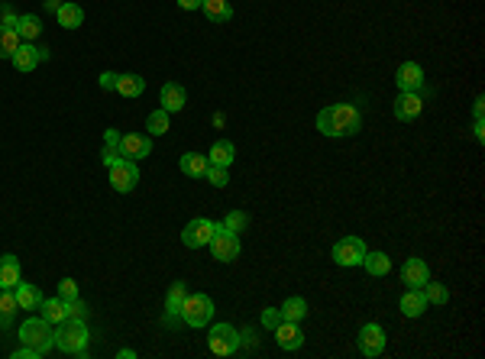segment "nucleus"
Instances as JSON below:
<instances>
[{"mask_svg": "<svg viewBox=\"0 0 485 359\" xmlns=\"http://www.w3.org/2000/svg\"><path fill=\"white\" fill-rule=\"evenodd\" d=\"M317 130L330 140H346L363 130V113L353 104H330L317 113Z\"/></svg>", "mask_w": 485, "mask_h": 359, "instance_id": "nucleus-1", "label": "nucleus"}, {"mask_svg": "<svg viewBox=\"0 0 485 359\" xmlns=\"http://www.w3.org/2000/svg\"><path fill=\"white\" fill-rule=\"evenodd\" d=\"M52 340H56V346H58L62 353H68V356H81V353L88 350V340H91V333H88L85 321L68 317V321H62V324H58V331L52 333Z\"/></svg>", "mask_w": 485, "mask_h": 359, "instance_id": "nucleus-2", "label": "nucleus"}, {"mask_svg": "<svg viewBox=\"0 0 485 359\" xmlns=\"http://www.w3.org/2000/svg\"><path fill=\"white\" fill-rule=\"evenodd\" d=\"M20 340H23V346H33V350H39L43 356L56 346V340H52V324L46 317H26V324L20 327Z\"/></svg>", "mask_w": 485, "mask_h": 359, "instance_id": "nucleus-3", "label": "nucleus"}, {"mask_svg": "<svg viewBox=\"0 0 485 359\" xmlns=\"http://www.w3.org/2000/svg\"><path fill=\"white\" fill-rule=\"evenodd\" d=\"M214 317V301L207 295H188L182 304V321L188 327H207Z\"/></svg>", "mask_w": 485, "mask_h": 359, "instance_id": "nucleus-4", "label": "nucleus"}, {"mask_svg": "<svg viewBox=\"0 0 485 359\" xmlns=\"http://www.w3.org/2000/svg\"><path fill=\"white\" fill-rule=\"evenodd\" d=\"M207 350L214 356H233L239 350V333L233 331V324H214L207 333Z\"/></svg>", "mask_w": 485, "mask_h": 359, "instance_id": "nucleus-5", "label": "nucleus"}, {"mask_svg": "<svg viewBox=\"0 0 485 359\" xmlns=\"http://www.w3.org/2000/svg\"><path fill=\"white\" fill-rule=\"evenodd\" d=\"M211 253H214V259L217 262H233L239 256V239H236V233L233 230H226L224 224H217V230H214V236H211Z\"/></svg>", "mask_w": 485, "mask_h": 359, "instance_id": "nucleus-6", "label": "nucleus"}, {"mask_svg": "<svg viewBox=\"0 0 485 359\" xmlns=\"http://www.w3.org/2000/svg\"><path fill=\"white\" fill-rule=\"evenodd\" d=\"M369 249H366V243L359 236H343V239H337V246H333V262L337 266H343V269H350V266H363V256H366Z\"/></svg>", "mask_w": 485, "mask_h": 359, "instance_id": "nucleus-7", "label": "nucleus"}, {"mask_svg": "<svg viewBox=\"0 0 485 359\" xmlns=\"http://www.w3.org/2000/svg\"><path fill=\"white\" fill-rule=\"evenodd\" d=\"M110 184L113 191H120V194H130V191L140 184V169H136L133 159H120L117 165H110Z\"/></svg>", "mask_w": 485, "mask_h": 359, "instance_id": "nucleus-8", "label": "nucleus"}, {"mask_svg": "<svg viewBox=\"0 0 485 359\" xmlns=\"http://www.w3.org/2000/svg\"><path fill=\"white\" fill-rule=\"evenodd\" d=\"M214 230H217V224H214V220L194 217V220H191V224L182 230V243H184L188 249H201V246H207V243H211Z\"/></svg>", "mask_w": 485, "mask_h": 359, "instance_id": "nucleus-9", "label": "nucleus"}, {"mask_svg": "<svg viewBox=\"0 0 485 359\" xmlns=\"http://www.w3.org/2000/svg\"><path fill=\"white\" fill-rule=\"evenodd\" d=\"M46 58H49V49H46V46L20 43V49L14 52V58H10V62H14V68H16V71H33L36 65L46 62Z\"/></svg>", "mask_w": 485, "mask_h": 359, "instance_id": "nucleus-10", "label": "nucleus"}, {"mask_svg": "<svg viewBox=\"0 0 485 359\" xmlns=\"http://www.w3.org/2000/svg\"><path fill=\"white\" fill-rule=\"evenodd\" d=\"M359 350H363V356L375 359L385 353V331H382L379 324H366L363 331H359Z\"/></svg>", "mask_w": 485, "mask_h": 359, "instance_id": "nucleus-11", "label": "nucleus"}, {"mask_svg": "<svg viewBox=\"0 0 485 359\" xmlns=\"http://www.w3.org/2000/svg\"><path fill=\"white\" fill-rule=\"evenodd\" d=\"M424 110V100L417 91H401L398 100H395V117L401 120V123H414L417 117H421Z\"/></svg>", "mask_w": 485, "mask_h": 359, "instance_id": "nucleus-12", "label": "nucleus"}, {"mask_svg": "<svg viewBox=\"0 0 485 359\" xmlns=\"http://www.w3.org/2000/svg\"><path fill=\"white\" fill-rule=\"evenodd\" d=\"M395 85H398V91H421L424 88V71L417 62H405L398 68V75H395Z\"/></svg>", "mask_w": 485, "mask_h": 359, "instance_id": "nucleus-13", "label": "nucleus"}, {"mask_svg": "<svg viewBox=\"0 0 485 359\" xmlns=\"http://www.w3.org/2000/svg\"><path fill=\"white\" fill-rule=\"evenodd\" d=\"M120 149H123V155L127 159H146L149 152H152V140L142 133H127V136H120Z\"/></svg>", "mask_w": 485, "mask_h": 359, "instance_id": "nucleus-14", "label": "nucleus"}, {"mask_svg": "<svg viewBox=\"0 0 485 359\" xmlns=\"http://www.w3.org/2000/svg\"><path fill=\"white\" fill-rule=\"evenodd\" d=\"M427 279H430V269L424 259H408L401 266V282L408 285V288H421Z\"/></svg>", "mask_w": 485, "mask_h": 359, "instance_id": "nucleus-15", "label": "nucleus"}, {"mask_svg": "<svg viewBox=\"0 0 485 359\" xmlns=\"http://www.w3.org/2000/svg\"><path fill=\"white\" fill-rule=\"evenodd\" d=\"M275 340H278V346L281 350H301V343H304V333H301V327L298 324H291V321H281L278 327H275Z\"/></svg>", "mask_w": 485, "mask_h": 359, "instance_id": "nucleus-16", "label": "nucleus"}, {"mask_svg": "<svg viewBox=\"0 0 485 359\" xmlns=\"http://www.w3.org/2000/svg\"><path fill=\"white\" fill-rule=\"evenodd\" d=\"M23 279H20V259L16 256H0V288H16Z\"/></svg>", "mask_w": 485, "mask_h": 359, "instance_id": "nucleus-17", "label": "nucleus"}, {"mask_svg": "<svg viewBox=\"0 0 485 359\" xmlns=\"http://www.w3.org/2000/svg\"><path fill=\"white\" fill-rule=\"evenodd\" d=\"M184 100H188V94H184L182 85H175V81H169V85H162V110L169 113H178L184 107Z\"/></svg>", "mask_w": 485, "mask_h": 359, "instance_id": "nucleus-18", "label": "nucleus"}, {"mask_svg": "<svg viewBox=\"0 0 485 359\" xmlns=\"http://www.w3.org/2000/svg\"><path fill=\"white\" fill-rule=\"evenodd\" d=\"M424 311H427V298L421 288H408L401 295V314L405 317H421Z\"/></svg>", "mask_w": 485, "mask_h": 359, "instance_id": "nucleus-19", "label": "nucleus"}, {"mask_svg": "<svg viewBox=\"0 0 485 359\" xmlns=\"http://www.w3.org/2000/svg\"><path fill=\"white\" fill-rule=\"evenodd\" d=\"M14 295H16V304H20V311H36L39 304H43V291L36 288V285H29V282L16 285Z\"/></svg>", "mask_w": 485, "mask_h": 359, "instance_id": "nucleus-20", "label": "nucleus"}, {"mask_svg": "<svg viewBox=\"0 0 485 359\" xmlns=\"http://www.w3.org/2000/svg\"><path fill=\"white\" fill-rule=\"evenodd\" d=\"M39 308H43V317L49 321L52 327H58L62 321H68V301H62V298H49V301L43 298Z\"/></svg>", "mask_w": 485, "mask_h": 359, "instance_id": "nucleus-21", "label": "nucleus"}, {"mask_svg": "<svg viewBox=\"0 0 485 359\" xmlns=\"http://www.w3.org/2000/svg\"><path fill=\"white\" fill-rule=\"evenodd\" d=\"M178 165H182V172L188 178H204L207 175V165H211V162H207V155H201V152H184Z\"/></svg>", "mask_w": 485, "mask_h": 359, "instance_id": "nucleus-22", "label": "nucleus"}, {"mask_svg": "<svg viewBox=\"0 0 485 359\" xmlns=\"http://www.w3.org/2000/svg\"><path fill=\"white\" fill-rule=\"evenodd\" d=\"M120 136H123V133H117V130H107V133H104V155H100V159H104L107 169H110V165H117L120 159H127V155H123V149H120Z\"/></svg>", "mask_w": 485, "mask_h": 359, "instance_id": "nucleus-23", "label": "nucleus"}, {"mask_svg": "<svg viewBox=\"0 0 485 359\" xmlns=\"http://www.w3.org/2000/svg\"><path fill=\"white\" fill-rule=\"evenodd\" d=\"M56 20H58V26H65V29H78L85 23V10L78 7V4H62V7L56 10Z\"/></svg>", "mask_w": 485, "mask_h": 359, "instance_id": "nucleus-24", "label": "nucleus"}, {"mask_svg": "<svg viewBox=\"0 0 485 359\" xmlns=\"http://www.w3.org/2000/svg\"><path fill=\"white\" fill-rule=\"evenodd\" d=\"M201 10L207 14V20L214 23H230L233 20V7L226 0H201Z\"/></svg>", "mask_w": 485, "mask_h": 359, "instance_id": "nucleus-25", "label": "nucleus"}, {"mask_svg": "<svg viewBox=\"0 0 485 359\" xmlns=\"http://www.w3.org/2000/svg\"><path fill=\"white\" fill-rule=\"evenodd\" d=\"M233 155H236V149H233V142L230 140H217L211 146V152H207V162L211 165H233Z\"/></svg>", "mask_w": 485, "mask_h": 359, "instance_id": "nucleus-26", "label": "nucleus"}, {"mask_svg": "<svg viewBox=\"0 0 485 359\" xmlns=\"http://www.w3.org/2000/svg\"><path fill=\"white\" fill-rule=\"evenodd\" d=\"M281 321H291V324H301L304 317H308V301L304 298H285L281 304Z\"/></svg>", "mask_w": 485, "mask_h": 359, "instance_id": "nucleus-27", "label": "nucleus"}, {"mask_svg": "<svg viewBox=\"0 0 485 359\" xmlns=\"http://www.w3.org/2000/svg\"><path fill=\"white\" fill-rule=\"evenodd\" d=\"M16 33H20L23 43H33V39H39V33H43V23H39L36 14H23L20 20H16Z\"/></svg>", "mask_w": 485, "mask_h": 359, "instance_id": "nucleus-28", "label": "nucleus"}, {"mask_svg": "<svg viewBox=\"0 0 485 359\" xmlns=\"http://www.w3.org/2000/svg\"><path fill=\"white\" fill-rule=\"evenodd\" d=\"M16 311H20V304H16L14 288H0V331L10 327V321H14Z\"/></svg>", "mask_w": 485, "mask_h": 359, "instance_id": "nucleus-29", "label": "nucleus"}, {"mask_svg": "<svg viewBox=\"0 0 485 359\" xmlns=\"http://www.w3.org/2000/svg\"><path fill=\"white\" fill-rule=\"evenodd\" d=\"M20 33H16V26H4L0 23V58H14V52L20 49Z\"/></svg>", "mask_w": 485, "mask_h": 359, "instance_id": "nucleus-30", "label": "nucleus"}, {"mask_svg": "<svg viewBox=\"0 0 485 359\" xmlns=\"http://www.w3.org/2000/svg\"><path fill=\"white\" fill-rule=\"evenodd\" d=\"M184 298H188V285H184V282L169 285V298H165V314H169V317H178V314H182Z\"/></svg>", "mask_w": 485, "mask_h": 359, "instance_id": "nucleus-31", "label": "nucleus"}, {"mask_svg": "<svg viewBox=\"0 0 485 359\" xmlns=\"http://www.w3.org/2000/svg\"><path fill=\"white\" fill-rule=\"evenodd\" d=\"M363 269H366L372 279H382V275H388V269H392V259H388L385 253H366L363 256Z\"/></svg>", "mask_w": 485, "mask_h": 359, "instance_id": "nucleus-32", "label": "nucleus"}, {"mask_svg": "<svg viewBox=\"0 0 485 359\" xmlns=\"http://www.w3.org/2000/svg\"><path fill=\"white\" fill-rule=\"evenodd\" d=\"M142 91H146V81H142L140 75H120L117 78V94H123V98H140Z\"/></svg>", "mask_w": 485, "mask_h": 359, "instance_id": "nucleus-33", "label": "nucleus"}, {"mask_svg": "<svg viewBox=\"0 0 485 359\" xmlns=\"http://www.w3.org/2000/svg\"><path fill=\"white\" fill-rule=\"evenodd\" d=\"M421 291H424V298H427V304H447V301H450V291H447V285L430 282V279L421 285Z\"/></svg>", "mask_w": 485, "mask_h": 359, "instance_id": "nucleus-34", "label": "nucleus"}, {"mask_svg": "<svg viewBox=\"0 0 485 359\" xmlns=\"http://www.w3.org/2000/svg\"><path fill=\"white\" fill-rule=\"evenodd\" d=\"M146 130H149L152 136H165V133H169V110H162V107H159V110L149 113Z\"/></svg>", "mask_w": 485, "mask_h": 359, "instance_id": "nucleus-35", "label": "nucleus"}, {"mask_svg": "<svg viewBox=\"0 0 485 359\" xmlns=\"http://www.w3.org/2000/svg\"><path fill=\"white\" fill-rule=\"evenodd\" d=\"M207 182L214 184V188H226V182H230V175H226L224 165H207Z\"/></svg>", "mask_w": 485, "mask_h": 359, "instance_id": "nucleus-36", "label": "nucleus"}, {"mask_svg": "<svg viewBox=\"0 0 485 359\" xmlns=\"http://www.w3.org/2000/svg\"><path fill=\"white\" fill-rule=\"evenodd\" d=\"M58 298H62V301H75L78 298V282L75 279H62V282H58Z\"/></svg>", "mask_w": 485, "mask_h": 359, "instance_id": "nucleus-37", "label": "nucleus"}, {"mask_svg": "<svg viewBox=\"0 0 485 359\" xmlns=\"http://www.w3.org/2000/svg\"><path fill=\"white\" fill-rule=\"evenodd\" d=\"M278 324H281V311L278 308H266V311H262V327H266V331H275Z\"/></svg>", "mask_w": 485, "mask_h": 359, "instance_id": "nucleus-38", "label": "nucleus"}, {"mask_svg": "<svg viewBox=\"0 0 485 359\" xmlns=\"http://www.w3.org/2000/svg\"><path fill=\"white\" fill-rule=\"evenodd\" d=\"M224 227H226V230H233V233L243 230V227H246V214H230V217L224 220Z\"/></svg>", "mask_w": 485, "mask_h": 359, "instance_id": "nucleus-39", "label": "nucleus"}, {"mask_svg": "<svg viewBox=\"0 0 485 359\" xmlns=\"http://www.w3.org/2000/svg\"><path fill=\"white\" fill-rule=\"evenodd\" d=\"M117 71H104V75H100V88H104V91H117Z\"/></svg>", "mask_w": 485, "mask_h": 359, "instance_id": "nucleus-40", "label": "nucleus"}, {"mask_svg": "<svg viewBox=\"0 0 485 359\" xmlns=\"http://www.w3.org/2000/svg\"><path fill=\"white\" fill-rule=\"evenodd\" d=\"M68 317H78V321H85V317H88L85 304L78 301V298H75V301H68Z\"/></svg>", "mask_w": 485, "mask_h": 359, "instance_id": "nucleus-41", "label": "nucleus"}, {"mask_svg": "<svg viewBox=\"0 0 485 359\" xmlns=\"http://www.w3.org/2000/svg\"><path fill=\"white\" fill-rule=\"evenodd\" d=\"M14 359H43V353L33 350V346H20V350L14 353Z\"/></svg>", "mask_w": 485, "mask_h": 359, "instance_id": "nucleus-42", "label": "nucleus"}, {"mask_svg": "<svg viewBox=\"0 0 485 359\" xmlns=\"http://www.w3.org/2000/svg\"><path fill=\"white\" fill-rule=\"evenodd\" d=\"M16 20H20V16H16L10 7H0V23H4V26H16Z\"/></svg>", "mask_w": 485, "mask_h": 359, "instance_id": "nucleus-43", "label": "nucleus"}, {"mask_svg": "<svg viewBox=\"0 0 485 359\" xmlns=\"http://www.w3.org/2000/svg\"><path fill=\"white\" fill-rule=\"evenodd\" d=\"M472 113H476V123H482V113H485V100H482V98L472 104Z\"/></svg>", "mask_w": 485, "mask_h": 359, "instance_id": "nucleus-44", "label": "nucleus"}, {"mask_svg": "<svg viewBox=\"0 0 485 359\" xmlns=\"http://www.w3.org/2000/svg\"><path fill=\"white\" fill-rule=\"evenodd\" d=\"M182 10H201V0H178Z\"/></svg>", "mask_w": 485, "mask_h": 359, "instance_id": "nucleus-45", "label": "nucleus"}, {"mask_svg": "<svg viewBox=\"0 0 485 359\" xmlns=\"http://www.w3.org/2000/svg\"><path fill=\"white\" fill-rule=\"evenodd\" d=\"M62 4H65V0H46V10H49V14H56Z\"/></svg>", "mask_w": 485, "mask_h": 359, "instance_id": "nucleus-46", "label": "nucleus"}, {"mask_svg": "<svg viewBox=\"0 0 485 359\" xmlns=\"http://www.w3.org/2000/svg\"><path fill=\"white\" fill-rule=\"evenodd\" d=\"M472 133H476V140L482 142L485 140V123H476V127H472Z\"/></svg>", "mask_w": 485, "mask_h": 359, "instance_id": "nucleus-47", "label": "nucleus"}]
</instances>
